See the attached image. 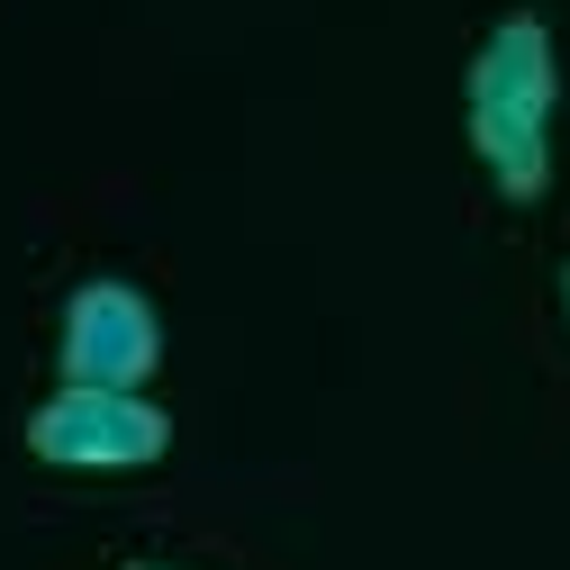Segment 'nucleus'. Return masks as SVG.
I'll list each match as a JSON object with an SVG mask.
<instances>
[{
  "label": "nucleus",
  "mask_w": 570,
  "mask_h": 570,
  "mask_svg": "<svg viewBox=\"0 0 570 570\" xmlns=\"http://www.w3.org/2000/svg\"><path fill=\"white\" fill-rule=\"evenodd\" d=\"M462 100H471V146L498 173V190L543 199V181H552V100H561L552 28L543 19H498V37L480 46Z\"/></svg>",
  "instance_id": "obj_1"
},
{
  "label": "nucleus",
  "mask_w": 570,
  "mask_h": 570,
  "mask_svg": "<svg viewBox=\"0 0 570 570\" xmlns=\"http://www.w3.org/2000/svg\"><path fill=\"white\" fill-rule=\"evenodd\" d=\"M164 444H173L164 407H146L136 390H73L63 381L28 416V453L55 471H146Z\"/></svg>",
  "instance_id": "obj_2"
},
{
  "label": "nucleus",
  "mask_w": 570,
  "mask_h": 570,
  "mask_svg": "<svg viewBox=\"0 0 570 570\" xmlns=\"http://www.w3.org/2000/svg\"><path fill=\"white\" fill-rule=\"evenodd\" d=\"M155 363H164V326H155L146 291H127V281L73 291V308H63V381L73 390H136Z\"/></svg>",
  "instance_id": "obj_3"
},
{
  "label": "nucleus",
  "mask_w": 570,
  "mask_h": 570,
  "mask_svg": "<svg viewBox=\"0 0 570 570\" xmlns=\"http://www.w3.org/2000/svg\"><path fill=\"white\" fill-rule=\"evenodd\" d=\"M561 299H570V281H561Z\"/></svg>",
  "instance_id": "obj_4"
},
{
  "label": "nucleus",
  "mask_w": 570,
  "mask_h": 570,
  "mask_svg": "<svg viewBox=\"0 0 570 570\" xmlns=\"http://www.w3.org/2000/svg\"><path fill=\"white\" fill-rule=\"evenodd\" d=\"M136 570H155V561H136Z\"/></svg>",
  "instance_id": "obj_5"
}]
</instances>
